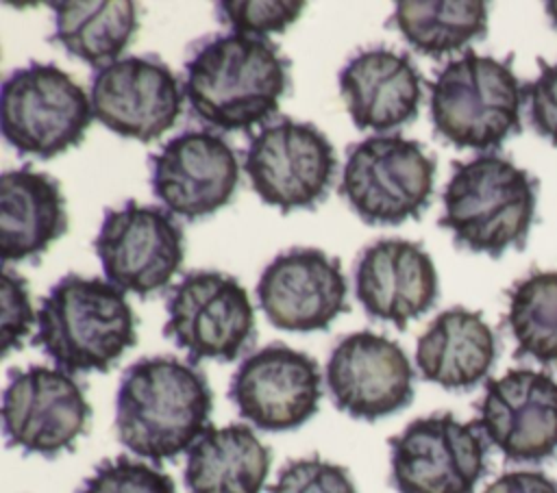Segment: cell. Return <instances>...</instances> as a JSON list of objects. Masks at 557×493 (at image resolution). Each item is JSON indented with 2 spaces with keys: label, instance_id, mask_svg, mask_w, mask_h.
<instances>
[{
  "label": "cell",
  "instance_id": "44dd1931",
  "mask_svg": "<svg viewBox=\"0 0 557 493\" xmlns=\"http://www.w3.org/2000/svg\"><path fill=\"white\" fill-rule=\"evenodd\" d=\"M65 198L59 180L22 165L0 174V256L39 261L52 241L67 232Z\"/></svg>",
  "mask_w": 557,
  "mask_h": 493
},
{
  "label": "cell",
  "instance_id": "f1b7e54d",
  "mask_svg": "<svg viewBox=\"0 0 557 493\" xmlns=\"http://www.w3.org/2000/svg\"><path fill=\"white\" fill-rule=\"evenodd\" d=\"M270 493H357V486L346 467L320 456L287 460Z\"/></svg>",
  "mask_w": 557,
  "mask_h": 493
},
{
  "label": "cell",
  "instance_id": "d6986e66",
  "mask_svg": "<svg viewBox=\"0 0 557 493\" xmlns=\"http://www.w3.org/2000/svg\"><path fill=\"white\" fill-rule=\"evenodd\" d=\"M355 295L368 317L405 330L411 319L435 306L437 271L420 243L398 237L379 239L357 256Z\"/></svg>",
  "mask_w": 557,
  "mask_h": 493
},
{
  "label": "cell",
  "instance_id": "ffe728a7",
  "mask_svg": "<svg viewBox=\"0 0 557 493\" xmlns=\"http://www.w3.org/2000/svg\"><path fill=\"white\" fill-rule=\"evenodd\" d=\"M337 83L359 130L387 132L418 117L422 74L403 50L363 48L339 69Z\"/></svg>",
  "mask_w": 557,
  "mask_h": 493
},
{
  "label": "cell",
  "instance_id": "2e32d148",
  "mask_svg": "<svg viewBox=\"0 0 557 493\" xmlns=\"http://www.w3.org/2000/svg\"><path fill=\"white\" fill-rule=\"evenodd\" d=\"M324 378L333 406L361 421L389 417L413 400V367L405 350L370 330L350 332L335 343Z\"/></svg>",
  "mask_w": 557,
  "mask_h": 493
},
{
  "label": "cell",
  "instance_id": "d6a6232c",
  "mask_svg": "<svg viewBox=\"0 0 557 493\" xmlns=\"http://www.w3.org/2000/svg\"><path fill=\"white\" fill-rule=\"evenodd\" d=\"M546 13H548V17H550L553 26L557 28V0H550V2H546Z\"/></svg>",
  "mask_w": 557,
  "mask_h": 493
},
{
  "label": "cell",
  "instance_id": "6da1fadb",
  "mask_svg": "<svg viewBox=\"0 0 557 493\" xmlns=\"http://www.w3.org/2000/svg\"><path fill=\"white\" fill-rule=\"evenodd\" d=\"M189 111L218 130L268 122L289 91V59L268 37L215 33L198 39L183 63Z\"/></svg>",
  "mask_w": 557,
  "mask_h": 493
},
{
  "label": "cell",
  "instance_id": "9c48e42d",
  "mask_svg": "<svg viewBox=\"0 0 557 493\" xmlns=\"http://www.w3.org/2000/svg\"><path fill=\"white\" fill-rule=\"evenodd\" d=\"M163 337L187 352L191 365L213 358L231 363L257 339L255 313L235 276L215 269L187 271L165 293Z\"/></svg>",
  "mask_w": 557,
  "mask_h": 493
},
{
  "label": "cell",
  "instance_id": "30bf717a",
  "mask_svg": "<svg viewBox=\"0 0 557 493\" xmlns=\"http://www.w3.org/2000/svg\"><path fill=\"white\" fill-rule=\"evenodd\" d=\"M387 443L396 493H474L487 471L483 432L448 410L409 421Z\"/></svg>",
  "mask_w": 557,
  "mask_h": 493
},
{
  "label": "cell",
  "instance_id": "7402d4cb",
  "mask_svg": "<svg viewBox=\"0 0 557 493\" xmlns=\"http://www.w3.org/2000/svg\"><path fill=\"white\" fill-rule=\"evenodd\" d=\"M498 347L494 330L479 311H442L418 337L416 365L426 382L446 391H470L490 374Z\"/></svg>",
  "mask_w": 557,
  "mask_h": 493
},
{
  "label": "cell",
  "instance_id": "8992f818",
  "mask_svg": "<svg viewBox=\"0 0 557 493\" xmlns=\"http://www.w3.org/2000/svg\"><path fill=\"white\" fill-rule=\"evenodd\" d=\"M435 167L420 141L370 135L348 146L337 193L368 226H398L429 208Z\"/></svg>",
  "mask_w": 557,
  "mask_h": 493
},
{
  "label": "cell",
  "instance_id": "4dcf8cb0",
  "mask_svg": "<svg viewBox=\"0 0 557 493\" xmlns=\"http://www.w3.org/2000/svg\"><path fill=\"white\" fill-rule=\"evenodd\" d=\"M537 78L522 87L529 100V119L537 135L557 146V63H546L544 59H537Z\"/></svg>",
  "mask_w": 557,
  "mask_h": 493
},
{
  "label": "cell",
  "instance_id": "83f0119b",
  "mask_svg": "<svg viewBox=\"0 0 557 493\" xmlns=\"http://www.w3.org/2000/svg\"><path fill=\"white\" fill-rule=\"evenodd\" d=\"M305 9L294 0H220L215 17L233 33L265 37L268 33H285Z\"/></svg>",
  "mask_w": 557,
  "mask_h": 493
},
{
  "label": "cell",
  "instance_id": "ac0fdd59",
  "mask_svg": "<svg viewBox=\"0 0 557 493\" xmlns=\"http://www.w3.org/2000/svg\"><path fill=\"white\" fill-rule=\"evenodd\" d=\"M348 280L342 261L318 248H292L274 256L257 282L268 321L287 332L326 330L346 313Z\"/></svg>",
  "mask_w": 557,
  "mask_h": 493
},
{
  "label": "cell",
  "instance_id": "3957f363",
  "mask_svg": "<svg viewBox=\"0 0 557 493\" xmlns=\"http://www.w3.org/2000/svg\"><path fill=\"white\" fill-rule=\"evenodd\" d=\"M135 326L122 289L100 276L70 271L41 298L33 345L70 376L104 374L137 343Z\"/></svg>",
  "mask_w": 557,
  "mask_h": 493
},
{
  "label": "cell",
  "instance_id": "ba28073f",
  "mask_svg": "<svg viewBox=\"0 0 557 493\" xmlns=\"http://www.w3.org/2000/svg\"><path fill=\"white\" fill-rule=\"evenodd\" d=\"M337 156L329 137L311 122L281 115L248 132L244 172L263 204L283 215L305 208L313 211L333 185Z\"/></svg>",
  "mask_w": 557,
  "mask_h": 493
},
{
  "label": "cell",
  "instance_id": "8fae6325",
  "mask_svg": "<svg viewBox=\"0 0 557 493\" xmlns=\"http://www.w3.org/2000/svg\"><path fill=\"white\" fill-rule=\"evenodd\" d=\"M94 250L107 280L144 300L163 291L181 269L183 228L168 208L126 200L104 208Z\"/></svg>",
  "mask_w": 557,
  "mask_h": 493
},
{
  "label": "cell",
  "instance_id": "603a6c76",
  "mask_svg": "<svg viewBox=\"0 0 557 493\" xmlns=\"http://www.w3.org/2000/svg\"><path fill=\"white\" fill-rule=\"evenodd\" d=\"M270 465L272 450L252 428L209 426L187 450L183 482L187 493H261Z\"/></svg>",
  "mask_w": 557,
  "mask_h": 493
},
{
  "label": "cell",
  "instance_id": "4fadbf2b",
  "mask_svg": "<svg viewBox=\"0 0 557 493\" xmlns=\"http://www.w3.org/2000/svg\"><path fill=\"white\" fill-rule=\"evenodd\" d=\"M150 189L163 206L189 222L213 215L239 185L231 143L207 128H185L148 154Z\"/></svg>",
  "mask_w": 557,
  "mask_h": 493
},
{
  "label": "cell",
  "instance_id": "7a4b0ae2",
  "mask_svg": "<svg viewBox=\"0 0 557 493\" xmlns=\"http://www.w3.org/2000/svg\"><path fill=\"white\" fill-rule=\"evenodd\" d=\"M213 393L202 369L174 356L131 363L115 393L117 441L152 463L174 460L211 426Z\"/></svg>",
  "mask_w": 557,
  "mask_h": 493
},
{
  "label": "cell",
  "instance_id": "5b68a950",
  "mask_svg": "<svg viewBox=\"0 0 557 493\" xmlns=\"http://www.w3.org/2000/svg\"><path fill=\"white\" fill-rule=\"evenodd\" d=\"M426 87L433 130L455 148H500L522 128L524 91L511 69V54L498 61L468 48L437 69Z\"/></svg>",
  "mask_w": 557,
  "mask_h": 493
},
{
  "label": "cell",
  "instance_id": "484cf974",
  "mask_svg": "<svg viewBox=\"0 0 557 493\" xmlns=\"http://www.w3.org/2000/svg\"><path fill=\"white\" fill-rule=\"evenodd\" d=\"M505 317L516 341V358L557 365V271H531L509 291Z\"/></svg>",
  "mask_w": 557,
  "mask_h": 493
},
{
  "label": "cell",
  "instance_id": "4316f807",
  "mask_svg": "<svg viewBox=\"0 0 557 493\" xmlns=\"http://www.w3.org/2000/svg\"><path fill=\"white\" fill-rule=\"evenodd\" d=\"M76 493H176L174 480L141 460L115 456L100 460Z\"/></svg>",
  "mask_w": 557,
  "mask_h": 493
},
{
  "label": "cell",
  "instance_id": "52a82bcc",
  "mask_svg": "<svg viewBox=\"0 0 557 493\" xmlns=\"http://www.w3.org/2000/svg\"><path fill=\"white\" fill-rule=\"evenodd\" d=\"M94 119L85 89L54 63L28 61L0 87V128L17 156L48 161L81 146Z\"/></svg>",
  "mask_w": 557,
  "mask_h": 493
},
{
  "label": "cell",
  "instance_id": "7c38bea8",
  "mask_svg": "<svg viewBox=\"0 0 557 493\" xmlns=\"http://www.w3.org/2000/svg\"><path fill=\"white\" fill-rule=\"evenodd\" d=\"M91 406L83 387L63 369H11L2 391V434L9 447L54 458L74 450L89 428Z\"/></svg>",
  "mask_w": 557,
  "mask_h": 493
},
{
  "label": "cell",
  "instance_id": "e0dca14e",
  "mask_svg": "<svg viewBox=\"0 0 557 493\" xmlns=\"http://www.w3.org/2000/svg\"><path fill=\"white\" fill-rule=\"evenodd\" d=\"M474 424L513 463H540L557 452V380L546 371L509 369L485 382Z\"/></svg>",
  "mask_w": 557,
  "mask_h": 493
},
{
  "label": "cell",
  "instance_id": "9a60e30c",
  "mask_svg": "<svg viewBox=\"0 0 557 493\" xmlns=\"http://www.w3.org/2000/svg\"><path fill=\"white\" fill-rule=\"evenodd\" d=\"M183 98L178 78L154 54L122 56L91 74L94 117L115 135L141 143L157 141L176 124Z\"/></svg>",
  "mask_w": 557,
  "mask_h": 493
},
{
  "label": "cell",
  "instance_id": "5bb4252c",
  "mask_svg": "<svg viewBox=\"0 0 557 493\" xmlns=\"http://www.w3.org/2000/svg\"><path fill=\"white\" fill-rule=\"evenodd\" d=\"M320 397L318 361L281 341L250 352L228 384L239 417L265 432L300 428L318 413Z\"/></svg>",
  "mask_w": 557,
  "mask_h": 493
},
{
  "label": "cell",
  "instance_id": "1f68e13d",
  "mask_svg": "<svg viewBox=\"0 0 557 493\" xmlns=\"http://www.w3.org/2000/svg\"><path fill=\"white\" fill-rule=\"evenodd\" d=\"M483 493H557V482L542 471H507Z\"/></svg>",
  "mask_w": 557,
  "mask_h": 493
},
{
  "label": "cell",
  "instance_id": "cb8c5ba5",
  "mask_svg": "<svg viewBox=\"0 0 557 493\" xmlns=\"http://www.w3.org/2000/svg\"><path fill=\"white\" fill-rule=\"evenodd\" d=\"M50 9L54 30L48 39L96 69L117 61L139 28L131 0H63L50 2Z\"/></svg>",
  "mask_w": 557,
  "mask_h": 493
},
{
  "label": "cell",
  "instance_id": "d4e9b609",
  "mask_svg": "<svg viewBox=\"0 0 557 493\" xmlns=\"http://www.w3.org/2000/svg\"><path fill=\"white\" fill-rule=\"evenodd\" d=\"M420 54L440 59L487 35V4L481 0H400L385 22Z\"/></svg>",
  "mask_w": 557,
  "mask_h": 493
},
{
  "label": "cell",
  "instance_id": "f546056e",
  "mask_svg": "<svg viewBox=\"0 0 557 493\" xmlns=\"http://www.w3.org/2000/svg\"><path fill=\"white\" fill-rule=\"evenodd\" d=\"M35 321L37 313L28 300V282L13 269L2 267V356L22 347V339L30 332Z\"/></svg>",
  "mask_w": 557,
  "mask_h": 493
},
{
  "label": "cell",
  "instance_id": "277c9868",
  "mask_svg": "<svg viewBox=\"0 0 557 493\" xmlns=\"http://www.w3.org/2000/svg\"><path fill=\"white\" fill-rule=\"evenodd\" d=\"M537 180L498 154L453 161L444 187L440 228L453 232L457 248L498 258L505 250H524L535 215Z\"/></svg>",
  "mask_w": 557,
  "mask_h": 493
}]
</instances>
